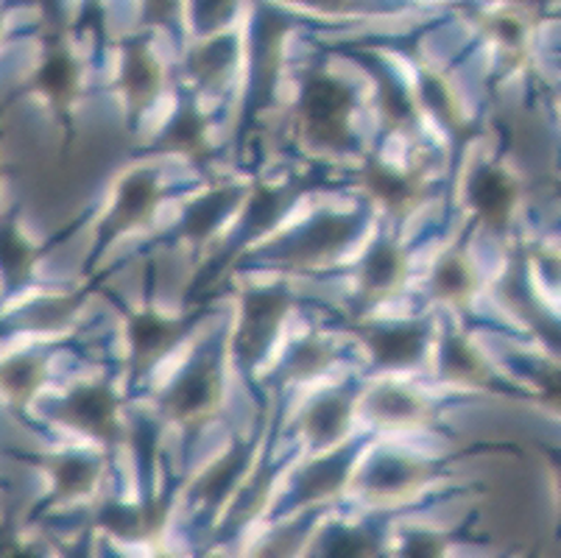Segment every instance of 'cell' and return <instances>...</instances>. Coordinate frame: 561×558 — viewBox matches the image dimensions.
I'll list each match as a JSON object with an SVG mask.
<instances>
[{"mask_svg":"<svg viewBox=\"0 0 561 558\" xmlns=\"http://www.w3.org/2000/svg\"><path fill=\"white\" fill-rule=\"evenodd\" d=\"M321 509H305L302 514L288 522H279L272 531L260 536L249 558H302L319 528Z\"/></svg>","mask_w":561,"mask_h":558,"instance_id":"cell-27","label":"cell"},{"mask_svg":"<svg viewBox=\"0 0 561 558\" xmlns=\"http://www.w3.org/2000/svg\"><path fill=\"white\" fill-rule=\"evenodd\" d=\"M45 383V361L37 355H14L0 363V391L12 399L14 406H28L39 386Z\"/></svg>","mask_w":561,"mask_h":558,"instance_id":"cell-29","label":"cell"},{"mask_svg":"<svg viewBox=\"0 0 561 558\" xmlns=\"http://www.w3.org/2000/svg\"><path fill=\"white\" fill-rule=\"evenodd\" d=\"M50 475V505H70L90 500L104 478L106 460L95 453H59L43 460Z\"/></svg>","mask_w":561,"mask_h":558,"instance_id":"cell-19","label":"cell"},{"mask_svg":"<svg viewBox=\"0 0 561 558\" xmlns=\"http://www.w3.org/2000/svg\"><path fill=\"white\" fill-rule=\"evenodd\" d=\"M290 305L294 296L283 283L252 288L241 296V319L232 335V357L241 372H252L272 350Z\"/></svg>","mask_w":561,"mask_h":558,"instance_id":"cell-4","label":"cell"},{"mask_svg":"<svg viewBox=\"0 0 561 558\" xmlns=\"http://www.w3.org/2000/svg\"><path fill=\"white\" fill-rule=\"evenodd\" d=\"M355 92L346 81L328 73H313L305 79L297 104L299 135L319 151L344 153L355 146L352 129Z\"/></svg>","mask_w":561,"mask_h":558,"instance_id":"cell-1","label":"cell"},{"mask_svg":"<svg viewBox=\"0 0 561 558\" xmlns=\"http://www.w3.org/2000/svg\"><path fill=\"white\" fill-rule=\"evenodd\" d=\"M355 408H358V394L352 388H335V391L316 397L299 419V428H302L310 447L316 453H328V449L346 442Z\"/></svg>","mask_w":561,"mask_h":558,"instance_id":"cell-17","label":"cell"},{"mask_svg":"<svg viewBox=\"0 0 561 558\" xmlns=\"http://www.w3.org/2000/svg\"><path fill=\"white\" fill-rule=\"evenodd\" d=\"M249 464H252V447L238 442L193 480L191 489H187V500L210 516L221 514L224 505L238 498L241 483H247L243 478L249 472Z\"/></svg>","mask_w":561,"mask_h":558,"instance_id":"cell-15","label":"cell"},{"mask_svg":"<svg viewBox=\"0 0 561 558\" xmlns=\"http://www.w3.org/2000/svg\"><path fill=\"white\" fill-rule=\"evenodd\" d=\"M65 558H93V531H84L73 545L65 547Z\"/></svg>","mask_w":561,"mask_h":558,"instance_id":"cell-39","label":"cell"},{"mask_svg":"<svg viewBox=\"0 0 561 558\" xmlns=\"http://www.w3.org/2000/svg\"><path fill=\"white\" fill-rule=\"evenodd\" d=\"M34 87H37L39 95L48 99L56 115L68 121L76 95H79V65L65 45H50L43 59V68L34 76Z\"/></svg>","mask_w":561,"mask_h":558,"instance_id":"cell-24","label":"cell"},{"mask_svg":"<svg viewBox=\"0 0 561 558\" xmlns=\"http://www.w3.org/2000/svg\"><path fill=\"white\" fill-rule=\"evenodd\" d=\"M193 319H171L154 307L135 310L126 321V344H129V372L135 377L149 375L151 368L180 344L191 332Z\"/></svg>","mask_w":561,"mask_h":558,"instance_id":"cell-9","label":"cell"},{"mask_svg":"<svg viewBox=\"0 0 561 558\" xmlns=\"http://www.w3.org/2000/svg\"><path fill=\"white\" fill-rule=\"evenodd\" d=\"M411 274V258L394 238L382 235L371 243L366 258L358 263V301L360 310L380 305L400 294Z\"/></svg>","mask_w":561,"mask_h":558,"instance_id":"cell-11","label":"cell"},{"mask_svg":"<svg viewBox=\"0 0 561 558\" xmlns=\"http://www.w3.org/2000/svg\"><path fill=\"white\" fill-rule=\"evenodd\" d=\"M302 191H305L302 182L279 184V187H274V184H257L254 191H249L241 204L243 224L241 229H238V235L229 240L224 258L216 263V276L221 274V271L227 269L238 254H241V249H247L252 240L272 232V229L283 221V215L294 207V202L302 196Z\"/></svg>","mask_w":561,"mask_h":558,"instance_id":"cell-8","label":"cell"},{"mask_svg":"<svg viewBox=\"0 0 561 558\" xmlns=\"http://www.w3.org/2000/svg\"><path fill=\"white\" fill-rule=\"evenodd\" d=\"M308 558H386L382 525L366 522H333L316 528L308 545Z\"/></svg>","mask_w":561,"mask_h":558,"instance_id":"cell-20","label":"cell"},{"mask_svg":"<svg viewBox=\"0 0 561 558\" xmlns=\"http://www.w3.org/2000/svg\"><path fill=\"white\" fill-rule=\"evenodd\" d=\"M168 516H171V500L146 494L137 503H104L95 514V522L117 542L142 545L160 539Z\"/></svg>","mask_w":561,"mask_h":558,"instance_id":"cell-16","label":"cell"},{"mask_svg":"<svg viewBox=\"0 0 561 558\" xmlns=\"http://www.w3.org/2000/svg\"><path fill=\"white\" fill-rule=\"evenodd\" d=\"M360 227H364V215L360 213H328L324 209V213L313 215L297 232L277 240L268 249V254L277 263L288 265V269H319V265L333 263L346 246L355 240Z\"/></svg>","mask_w":561,"mask_h":558,"instance_id":"cell-3","label":"cell"},{"mask_svg":"<svg viewBox=\"0 0 561 558\" xmlns=\"http://www.w3.org/2000/svg\"><path fill=\"white\" fill-rule=\"evenodd\" d=\"M54 417L65 428L76 430L81 436H90L95 442L117 444L124 436V422H121V399L112 391L110 383L104 380H87L70 388Z\"/></svg>","mask_w":561,"mask_h":558,"instance_id":"cell-7","label":"cell"},{"mask_svg":"<svg viewBox=\"0 0 561 558\" xmlns=\"http://www.w3.org/2000/svg\"><path fill=\"white\" fill-rule=\"evenodd\" d=\"M422 104L427 106V112H431L453 137L467 135V123H463L461 117V106H458L456 95H453L450 87L445 84V79H438V76H425V79H422Z\"/></svg>","mask_w":561,"mask_h":558,"instance_id":"cell-33","label":"cell"},{"mask_svg":"<svg viewBox=\"0 0 561 558\" xmlns=\"http://www.w3.org/2000/svg\"><path fill=\"white\" fill-rule=\"evenodd\" d=\"M467 204L483 227L503 235L517 213L519 187L512 173L500 166H481L469 176Z\"/></svg>","mask_w":561,"mask_h":558,"instance_id":"cell-14","label":"cell"},{"mask_svg":"<svg viewBox=\"0 0 561 558\" xmlns=\"http://www.w3.org/2000/svg\"><path fill=\"white\" fill-rule=\"evenodd\" d=\"M492 31H494V39L506 50L517 54L525 43V29L517 18L512 14H500V18L492 20Z\"/></svg>","mask_w":561,"mask_h":558,"instance_id":"cell-36","label":"cell"},{"mask_svg":"<svg viewBox=\"0 0 561 558\" xmlns=\"http://www.w3.org/2000/svg\"><path fill=\"white\" fill-rule=\"evenodd\" d=\"M34 265H37V249L9 215L0 221V271L7 274L9 283L20 285L32 276Z\"/></svg>","mask_w":561,"mask_h":558,"instance_id":"cell-30","label":"cell"},{"mask_svg":"<svg viewBox=\"0 0 561 558\" xmlns=\"http://www.w3.org/2000/svg\"><path fill=\"white\" fill-rule=\"evenodd\" d=\"M154 146L157 151L182 153L185 160L196 162V166H207L213 160L210 126L196 110L193 99H182L180 110L171 117V123H165Z\"/></svg>","mask_w":561,"mask_h":558,"instance_id":"cell-23","label":"cell"},{"mask_svg":"<svg viewBox=\"0 0 561 558\" xmlns=\"http://www.w3.org/2000/svg\"><path fill=\"white\" fill-rule=\"evenodd\" d=\"M358 184L364 187L366 196L375 198L391 215H408L425 198V179L420 171H400V168L380 160L364 162Z\"/></svg>","mask_w":561,"mask_h":558,"instance_id":"cell-18","label":"cell"},{"mask_svg":"<svg viewBox=\"0 0 561 558\" xmlns=\"http://www.w3.org/2000/svg\"><path fill=\"white\" fill-rule=\"evenodd\" d=\"M335 352L324 335H308L302 338L294 350H290L288 361H285V377L294 383L310 380V377H319L321 372H328V366L333 363Z\"/></svg>","mask_w":561,"mask_h":558,"instance_id":"cell-32","label":"cell"},{"mask_svg":"<svg viewBox=\"0 0 561 558\" xmlns=\"http://www.w3.org/2000/svg\"><path fill=\"white\" fill-rule=\"evenodd\" d=\"M207 558H224V556H207Z\"/></svg>","mask_w":561,"mask_h":558,"instance_id":"cell-41","label":"cell"},{"mask_svg":"<svg viewBox=\"0 0 561 558\" xmlns=\"http://www.w3.org/2000/svg\"><path fill=\"white\" fill-rule=\"evenodd\" d=\"M154 558H180L176 553H168V550H157Z\"/></svg>","mask_w":561,"mask_h":558,"instance_id":"cell-40","label":"cell"},{"mask_svg":"<svg viewBox=\"0 0 561 558\" xmlns=\"http://www.w3.org/2000/svg\"><path fill=\"white\" fill-rule=\"evenodd\" d=\"M234 0H196V20L204 31L210 34H218L224 23L232 14Z\"/></svg>","mask_w":561,"mask_h":558,"instance_id":"cell-35","label":"cell"},{"mask_svg":"<svg viewBox=\"0 0 561 558\" xmlns=\"http://www.w3.org/2000/svg\"><path fill=\"white\" fill-rule=\"evenodd\" d=\"M221 391L224 380L216 352H202L162 391L160 408L182 428H202L221 406Z\"/></svg>","mask_w":561,"mask_h":558,"instance_id":"cell-5","label":"cell"},{"mask_svg":"<svg viewBox=\"0 0 561 558\" xmlns=\"http://www.w3.org/2000/svg\"><path fill=\"white\" fill-rule=\"evenodd\" d=\"M442 377L467 388L492 386V368L483 352L472 344V338L458 330H453L442 344Z\"/></svg>","mask_w":561,"mask_h":558,"instance_id":"cell-26","label":"cell"},{"mask_svg":"<svg viewBox=\"0 0 561 558\" xmlns=\"http://www.w3.org/2000/svg\"><path fill=\"white\" fill-rule=\"evenodd\" d=\"M377 84H380V115L386 121L391 132H400V135H408V132L416 129V117H420V110L413 104V99L408 95L405 87L397 84L391 79L389 70H375Z\"/></svg>","mask_w":561,"mask_h":558,"instance_id":"cell-31","label":"cell"},{"mask_svg":"<svg viewBox=\"0 0 561 558\" xmlns=\"http://www.w3.org/2000/svg\"><path fill=\"white\" fill-rule=\"evenodd\" d=\"M247 193L249 191L241 187V184H221V187H213V191L202 193V196H196L187 204L173 235L193 246L207 243L229 215L241 207Z\"/></svg>","mask_w":561,"mask_h":558,"instance_id":"cell-21","label":"cell"},{"mask_svg":"<svg viewBox=\"0 0 561 558\" xmlns=\"http://www.w3.org/2000/svg\"><path fill=\"white\" fill-rule=\"evenodd\" d=\"M358 464V447L352 442H341L339 447L319 453L302 472L297 475L294 500L302 509H321L330 500L341 498V491L350 489V478Z\"/></svg>","mask_w":561,"mask_h":558,"instance_id":"cell-10","label":"cell"},{"mask_svg":"<svg viewBox=\"0 0 561 558\" xmlns=\"http://www.w3.org/2000/svg\"><path fill=\"white\" fill-rule=\"evenodd\" d=\"M176 3L180 0H146V18L151 23H168L176 14Z\"/></svg>","mask_w":561,"mask_h":558,"instance_id":"cell-38","label":"cell"},{"mask_svg":"<svg viewBox=\"0 0 561 558\" xmlns=\"http://www.w3.org/2000/svg\"><path fill=\"white\" fill-rule=\"evenodd\" d=\"M162 90V68L146 39L126 45L121 59V92L131 117H140Z\"/></svg>","mask_w":561,"mask_h":558,"instance_id":"cell-22","label":"cell"},{"mask_svg":"<svg viewBox=\"0 0 561 558\" xmlns=\"http://www.w3.org/2000/svg\"><path fill=\"white\" fill-rule=\"evenodd\" d=\"M431 291L438 301H447V305H469L472 301L478 291V274L463 243H456L438 258L431 276Z\"/></svg>","mask_w":561,"mask_h":558,"instance_id":"cell-25","label":"cell"},{"mask_svg":"<svg viewBox=\"0 0 561 558\" xmlns=\"http://www.w3.org/2000/svg\"><path fill=\"white\" fill-rule=\"evenodd\" d=\"M371 361L382 368H411L422 361L431 341L427 321H377L358 327Z\"/></svg>","mask_w":561,"mask_h":558,"instance_id":"cell-12","label":"cell"},{"mask_svg":"<svg viewBox=\"0 0 561 558\" xmlns=\"http://www.w3.org/2000/svg\"><path fill=\"white\" fill-rule=\"evenodd\" d=\"M394 558H450V536L433 528H405Z\"/></svg>","mask_w":561,"mask_h":558,"instance_id":"cell-34","label":"cell"},{"mask_svg":"<svg viewBox=\"0 0 561 558\" xmlns=\"http://www.w3.org/2000/svg\"><path fill=\"white\" fill-rule=\"evenodd\" d=\"M358 408L371 424L386 430L425 428L433 419V408L422 394L394 380H382L358 397Z\"/></svg>","mask_w":561,"mask_h":558,"instance_id":"cell-13","label":"cell"},{"mask_svg":"<svg viewBox=\"0 0 561 558\" xmlns=\"http://www.w3.org/2000/svg\"><path fill=\"white\" fill-rule=\"evenodd\" d=\"M162 202L160 179L154 171L137 168V171L124 173V179L115 184V196H112V207L106 209L104 221L99 227V240L93 249V263L104 258V252L115 243L121 235L140 229L154 218L157 207Z\"/></svg>","mask_w":561,"mask_h":558,"instance_id":"cell-6","label":"cell"},{"mask_svg":"<svg viewBox=\"0 0 561 558\" xmlns=\"http://www.w3.org/2000/svg\"><path fill=\"white\" fill-rule=\"evenodd\" d=\"M234 56H238V39L229 34H210L202 45H196L187 59V68L196 76L198 84L221 87L232 73Z\"/></svg>","mask_w":561,"mask_h":558,"instance_id":"cell-28","label":"cell"},{"mask_svg":"<svg viewBox=\"0 0 561 558\" xmlns=\"http://www.w3.org/2000/svg\"><path fill=\"white\" fill-rule=\"evenodd\" d=\"M438 472V464L416 458L400 449H380L369 455L364 464H355L350 489L360 500L375 505H397L411 500L416 491L425 489Z\"/></svg>","mask_w":561,"mask_h":558,"instance_id":"cell-2","label":"cell"},{"mask_svg":"<svg viewBox=\"0 0 561 558\" xmlns=\"http://www.w3.org/2000/svg\"><path fill=\"white\" fill-rule=\"evenodd\" d=\"M0 558H45V547L37 542H18L14 536H0Z\"/></svg>","mask_w":561,"mask_h":558,"instance_id":"cell-37","label":"cell"}]
</instances>
